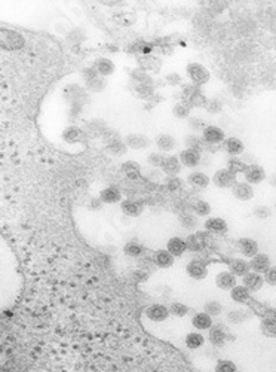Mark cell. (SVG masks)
<instances>
[{"label":"cell","mask_w":276,"mask_h":372,"mask_svg":"<svg viewBox=\"0 0 276 372\" xmlns=\"http://www.w3.org/2000/svg\"><path fill=\"white\" fill-rule=\"evenodd\" d=\"M186 75L190 79L192 85L202 86L207 84L211 78V73L205 66L199 64V63H189L186 67Z\"/></svg>","instance_id":"obj_1"},{"label":"cell","mask_w":276,"mask_h":372,"mask_svg":"<svg viewBox=\"0 0 276 372\" xmlns=\"http://www.w3.org/2000/svg\"><path fill=\"white\" fill-rule=\"evenodd\" d=\"M183 92H184L186 103H187L190 107H205V106H207L208 103L207 97L202 94V91L199 89V86H194V85L184 86Z\"/></svg>","instance_id":"obj_2"},{"label":"cell","mask_w":276,"mask_h":372,"mask_svg":"<svg viewBox=\"0 0 276 372\" xmlns=\"http://www.w3.org/2000/svg\"><path fill=\"white\" fill-rule=\"evenodd\" d=\"M211 182L217 188H221V189H227V188H233V186L238 183L236 180V176L233 173H230L227 169H221V170H217L214 173Z\"/></svg>","instance_id":"obj_3"},{"label":"cell","mask_w":276,"mask_h":372,"mask_svg":"<svg viewBox=\"0 0 276 372\" xmlns=\"http://www.w3.org/2000/svg\"><path fill=\"white\" fill-rule=\"evenodd\" d=\"M169 315H171L169 314V308L165 307L164 304H153V305L146 308V317L154 323L165 322Z\"/></svg>","instance_id":"obj_4"},{"label":"cell","mask_w":276,"mask_h":372,"mask_svg":"<svg viewBox=\"0 0 276 372\" xmlns=\"http://www.w3.org/2000/svg\"><path fill=\"white\" fill-rule=\"evenodd\" d=\"M186 271L193 280H204V278H207L208 275L207 264L204 261H201V259H192L187 264Z\"/></svg>","instance_id":"obj_5"},{"label":"cell","mask_w":276,"mask_h":372,"mask_svg":"<svg viewBox=\"0 0 276 372\" xmlns=\"http://www.w3.org/2000/svg\"><path fill=\"white\" fill-rule=\"evenodd\" d=\"M180 162L183 164V167H187V169H194L201 164V159H202V155L201 152L198 151H193V149H183L181 152L179 154Z\"/></svg>","instance_id":"obj_6"},{"label":"cell","mask_w":276,"mask_h":372,"mask_svg":"<svg viewBox=\"0 0 276 372\" xmlns=\"http://www.w3.org/2000/svg\"><path fill=\"white\" fill-rule=\"evenodd\" d=\"M244 176H245L247 183H249V185H259L266 179V172H264V169H263L262 165H259V164H248Z\"/></svg>","instance_id":"obj_7"},{"label":"cell","mask_w":276,"mask_h":372,"mask_svg":"<svg viewBox=\"0 0 276 372\" xmlns=\"http://www.w3.org/2000/svg\"><path fill=\"white\" fill-rule=\"evenodd\" d=\"M204 228L207 229V232L214 234V235H224L229 232V225L224 219L221 217H209L205 220Z\"/></svg>","instance_id":"obj_8"},{"label":"cell","mask_w":276,"mask_h":372,"mask_svg":"<svg viewBox=\"0 0 276 372\" xmlns=\"http://www.w3.org/2000/svg\"><path fill=\"white\" fill-rule=\"evenodd\" d=\"M124 142L129 149H135V151L147 149L152 144V140L143 134H126Z\"/></svg>","instance_id":"obj_9"},{"label":"cell","mask_w":276,"mask_h":372,"mask_svg":"<svg viewBox=\"0 0 276 372\" xmlns=\"http://www.w3.org/2000/svg\"><path fill=\"white\" fill-rule=\"evenodd\" d=\"M202 139L207 144H219L226 140L224 131L215 125H208L207 128L202 131Z\"/></svg>","instance_id":"obj_10"},{"label":"cell","mask_w":276,"mask_h":372,"mask_svg":"<svg viewBox=\"0 0 276 372\" xmlns=\"http://www.w3.org/2000/svg\"><path fill=\"white\" fill-rule=\"evenodd\" d=\"M270 267H272V262H270V258L266 253H257L254 258L249 259L251 271L257 272V274H264Z\"/></svg>","instance_id":"obj_11"},{"label":"cell","mask_w":276,"mask_h":372,"mask_svg":"<svg viewBox=\"0 0 276 372\" xmlns=\"http://www.w3.org/2000/svg\"><path fill=\"white\" fill-rule=\"evenodd\" d=\"M238 249H239V252L245 256V258H254L257 253H259V250H260V247H259V243L254 240V238H249V237H244V238H241L239 241H238Z\"/></svg>","instance_id":"obj_12"},{"label":"cell","mask_w":276,"mask_h":372,"mask_svg":"<svg viewBox=\"0 0 276 372\" xmlns=\"http://www.w3.org/2000/svg\"><path fill=\"white\" fill-rule=\"evenodd\" d=\"M242 285L247 287L249 292H259L264 286V278L262 274L249 271L242 277Z\"/></svg>","instance_id":"obj_13"},{"label":"cell","mask_w":276,"mask_h":372,"mask_svg":"<svg viewBox=\"0 0 276 372\" xmlns=\"http://www.w3.org/2000/svg\"><path fill=\"white\" fill-rule=\"evenodd\" d=\"M166 250L174 256V258H180L187 252V246H186V240H183L181 237H171L166 243Z\"/></svg>","instance_id":"obj_14"},{"label":"cell","mask_w":276,"mask_h":372,"mask_svg":"<svg viewBox=\"0 0 276 372\" xmlns=\"http://www.w3.org/2000/svg\"><path fill=\"white\" fill-rule=\"evenodd\" d=\"M232 194H233L235 198L241 201H249L254 198V189L247 182H238L232 188Z\"/></svg>","instance_id":"obj_15"},{"label":"cell","mask_w":276,"mask_h":372,"mask_svg":"<svg viewBox=\"0 0 276 372\" xmlns=\"http://www.w3.org/2000/svg\"><path fill=\"white\" fill-rule=\"evenodd\" d=\"M121 209H122V212H124L126 216H129V217H138V216L143 213L144 206H143L141 201L128 198V200H124L121 202Z\"/></svg>","instance_id":"obj_16"},{"label":"cell","mask_w":276,"mask_h":372,"mask_svg":"<svg viewBox=\"0 0 276 372\" xmlns=\"http://www.w3.org/2000/svg\"><path fill=\"white\" fill-rule=\"evenodd\" d=\"M98 198L103 201V204H116L122 201V192L114 186H107L100 192Z\"/></svg>","instance_id":"obj_17"},{"label":"cell","mask_w":276,"mask_h":372,"mask_svg":"<svg viewBox=\"0 0 276 372\" xmlns=\"http://www.w3.org/2000/svg\"><path fill=\"white\" fill-rule=\"evenodd\" d=\"M215 285L221 290H232L236 286V275L230 271H221L215 275Z\"/></svg>","instance_id":"obj_18"},{"label":"cell","mask_w":276,"mask_h":372,"mask_svg":"<svg viewBox=\"0 0 276 372\" xmlns=\"http://www.w3.org/2000/svg\"><path fill=\"white\" fill-rule=\"evenodd\" d=\"M186 246H187V250L189 252H202L207 246V240L204 238V234L201 232H196V234H190L187 238H186Z\"/></svg>","instance_id":"obj_19"},{"label":"cell","mask_w":276,"mask_h":372,"mask_svg":"<svg viewBox=\"0 0 276 372\" xmlns=\"http://www.w3.org/2000/svg\"><path fill=\"white\" fill-rule=\"evenodd\" d=\"M92 67H94V69L97 70L98 75L103 76V78H107V76L113 75L114 69H116V67H114V63L106 57L97 58V60L94 61V66H92Z\"/></svg>","instance_id":"obj_20"},{"label":"cell","mask_w":276,"mask_h":372,"mask_svg":"<svg viewBox=\"0 0 276 372\" xmlns=\"http://www.w3.org/2000/svg\"><path fill=\"white\" fill-rule=\"evenodd\" d=\"M208 340L214 347H223L226 344L227 335L220 325H212V328L208 330Z\"/></svg>","instance_id":"obj_21"},{"label":"cell","mask_w":276,"mask_h":372,"mask_svg":"<svg viewBox=\"0 0 276 372\" xmlns=\"http://www.w3.org/2000/svg\"><path fill=\"white\" fill-rule=\"evenodd\" d=\"M161 170L165 173V176H177L183 170V164L180 162L179 157L169 155V157H166L165 162H164Z\"/></svg>","instance_id":"obj_22"},{"label":"cell","mask_w":276,"mask_h":372,"mask_svg":"<svg viewBox=\"0 0 276 372\" xmlns=\"http://www.w3.org/2000/svg\"><path fill=\"white\" fill-rule=\"evenodd\" d=\"M174 259L175 258L166 249H161V250L154 252V255H153L154 265L159 268H171L174 265Z\"/></svg>","instance_id":"obj_23"},{"label":"cell","mask_w":276,"mask_h":372,"mask_svg":"<svg viewBox=\"0 0 276 372\" xmlns=\"http://www.w3.org/2000/svg\"><path fill=\"white\" fill-rule=\"evenodd\" d=\"M154 144L159 149V152H171L172 149H175L177 140L171 134H159L154 139Z\"/></svg>","instance_id":"obj_24"},{"label":"cell","mask_w":276,"mask_h":372,"mask_svg":"<svg viewBox=\"0 0 276 372\" xmlns=\"http://www.w3.org/2000/svg\"><path fill=\"white\" fill-rule=\"evenodd\" d=\"M223 149L229 154V155H232V157H236V155H241V154H244V143L239 140V139H236V137H227L224 142H223Z\"/></svg>","instance_id":"obj_25"},{"label":"cell","mask_w":276,"mask_h":372,"mask_svg":"<svg viewBox=\"0 0 276 372\" xmlns=\"http://www.w3.org/2000/svg\"><path fill=\"white\" fill-rule=\"evenodd\" d=\"M229 271L232 272V274H235L236 277H244L247 272L251 271L249 262H247V261H244V259L241 258L232 259V261L229 262Z\"/></svg>","instance_id":"obj_26"},{"label":"cell","mask_w":276,"mask_h":372,"mask_svg":"<svg viewBox=\"0 0 276 372\" xmlns=\"http://www.w3.org/2000/svg\"><path fill=\"white\" fill-rule=\"evenodd\" d=\"M192 325L194 326V329L198 330H209L212 328V317L208 315L207 313H196L192 319Z\"/></svg>","instance_id":"obj_27"},{"label":"cell","mask_w":276,"mask_h":372,"mask_svg":"<svg viewBox=\"0 0 276 372\" xmlns=\"http://www.w3.org/2000/svg\"><path fill=\"white\" fill-rule=\"evenodd\" d=\"M187 183L194 188H199V189H204L211 183V179L208 177L205 173L202 172H193L187 176Z\"/></svg>","instance_id":"obj_28"},{"label":"cell","mask_w":276,"mask_h":372,"mask_svg":"<svg viewBox=\"0 0 276 372\" xmlns=\"http://www.w3.org/2000/svg\"><path fill=\"white\" fill-rule=\"evenodd\" d=\"M122 170H124L125 176L131 180H138L143 176V169L141 165L135 162V161H126L122 164Z\"/></svg>","instance_id":"obj_29"},{"label":"cell","mask_w":276,"mask_h":372,"mask_svg":"<svg viewBox=\"0 0 276 372\" xmlns=\"http://www.w3.org/2000/svg\"><path fill=\"white\" fill-rule=\"evenodd\" d=\"M184 344L189 350H198L205 344V337L201 332H190L186 335Z\"/></svg>","instance_id":"obj_30"},{"label":"cell","mask_w":276,"mask_h":372,"mask_svg":"<svg viewBox=\"0 0 276 372\" xmlns=\"http://www.w3.org/2000/svg\"><path fill=\"white\" fill-rule=\"evenodd\" d=\"M230 296L232 300L238 302V304H247L251 298V292L244 285H236L232 290H230Z\"/></svg>","instance_id":"obj_31"},{"label":"cell","mask_w":276,"mask_h":372,"mask_svg":"<svg viewBox=\"0 0 276 372\" xmlns=\"http://www.w3.org/2000/svg\"><path fill=\"white\" fill-rule=\"evenodd\" d=\"M184 143L187 146V149H193V151H198V152H202V151L207 149L205 140L202 139V136H198V134H189L184 139Z\"/></svg>","instance_id":"obj_32"},{"label":"cell","mask_w":276,"mask_h":372,"mask_svg":"<svg viewBox=\"0 0 276 372\" xmlns=\"http://www.w3.org/2000/svg\"><path fill=\"white\" fill-rule=\"evenodd\" d=\"M63 137H64V140H66L67 143L76 144L81 143L83 139H85V133H83L79 127H69V128L64 131Z\"/></svg>","instance_id":"obj_33"},{"label":"cell","mask_w":276,"mask_h":372,"mask_svg":"<svg viewBox=\"0 0 276 372\" xmlns=\"http://www.w3.org/2000/svg\"><path fill=\"white\" fill-rule=\"evenodd\" d=\"M126 151H128V146L125 144V142L122 139L106 144V152L110 154V155H113V157H122V155L126 154Z\"/></svg>","instance_id":"obj_34"},{"label":"cell","mask_w":276,"mask_h":372,"mask_svg":"<svg viewBox=\"0 0 276 372\" xmlns=\"http://www.w3.org/2000/svg\"><path fill=\"white\" fill-rule=\"evenodd\" d=\"M247 167H248V164L245 162V161H242L241 158H229L227 159V170L230 173H233V174H241V173H245L247 170Z\"/></svg>","instance_id":"obj_35"},{"label":"cell","mask_w":276,"mask_h":372,"mask_svg":"<svg viewBox=\"0 0 276 372\" xmlns=\"http://www.w3.org/2000/svg\"><path fill=\"white\" fill-rule=\"evenodd\" d=\"M124 253L129 258H140L144 253V247L137 241H128L124 246Z\"/></svg>","instance_id":"obj_36"},{"label":"cell","mask_w":276,"mask_h":372,"mask_svg":"<svg viewBox=\"0 0 276 372\" xmlns=\"http://www.w3.org/2000/svg\"><path fill=\"white\" fill-rule=\"evenodd\" d=\"M260 330L264 337L269 338H276V320L273 317L269 319H263L262 325H260Z\"/></svg>","instance_id":"obj_37"},{"label":"cell","mask_w":276,"mask_h":372,"mask_svg":"<svg viewBox=\"0 0 276 372\" xmlns=\"http://www.w3.org/2000/svg\"><path fill=\"white\" fill-rule=\"evenodd\" d=\"M192 212L198 217H205V216H209V213H211V206L207 201L198 200L192 204Z\"/></svg>","instance_id":"obj_38"},{"label":"cell","mask_w":276,"mask_h":372,"mask_svg":"<svg viewBox=\"0 0 276 372\" xmlns=\"http://www.w3.org/2000/svg\"><path fill=\"white\" fill-rule=\"evenodd\" d=\"M180 225L186 229H196L199 225V219L196 217V215L192 213H183L179 216Z\"/></svg>","instance_id":"obj_39"},{"label":"cell","mask_w":276,"mask_h":372,"mask_svg":"<svg viewBox=\"0 0 276 372\" xmlns=\"http://www.w3.org/2000/svg\"><path fill=\"white\" fill-rule=\"evenodd\" d=\"M190 110H192V107H190L186 101H180V103H177V104L174 106L172 114H174L175 118H179V119H187V118L190 116Z\"/></svg>","instance_id":"obj_40"},{"label":"cell","mask_w":276,"mask_h":372,"mask_svg":"<svg viewBox=\"0 0 276 372\" xmlns=\"http://www.w3.org/2000/svg\"><path fill=\"white\" fill-rule=\"evenodd\" d=\"M168 308H169V314L174 317H186L190 311V308L183 302H172Z\"/></svg>","instance_id":"obj_41"},{"label":"cell","mask_w":276,"mask_h":372,"mask_svg":"<svg viewBox=\"0 0 276 372\" xmlns=\"http://www.w3.org/2000/svg\"><path fill=\"white\" fill-rule=\"evenodd\" d=\"M204 313H207L211 317L220 315L223 313V305L219 301H208L204 304Z\"/></svg>","instance_id":"obj_42"},{"label":"cell","mask_w":276,"mask_h":372,"mask_svg":"<svg viewBox=\"0 0 276 372\" xmlns=\"http://www.w3.org/2000/svg\"><path fill=\"white\" fill-rule=\"evenodd\" d=\"M166 157L164 155V152H152V154H149V157H147V162L152 165L153 169H162V165H164V162H165Z\"/></svg>","instance_id":"obj_43"},{"label":"cell","mask_w":276,"mask_h":372,"mask_svg":"<svg viewBox=\"0 0 276 372\" xmlns=\"http://www.w3.org/2000/svg\"><path fill=\"white\" fill-rule=\"evenodd\" d=\"M104 86H106V79H104L103 76H97V78H94V79H91V81L86 82V88H88L89 91H94V92L103 91Z\"/></svg>","instance_id":"obj_44"},{"label":"cell","mask_w":276,"mask_h":372,"mask_svg":"<svg viewBox=\"0 0 276 372\" xmlns=\"http://www.w3.org/2000/svg\"><path fill=\"white\" fill-rule=\"evenodd\" d=\"M227 319H229V320H230L232 323H235V325H239V323H242V322L248 320L249 314H248V311H242V310H235V311H232V313H229V314H227Z\"/></svg>","instance_id":"obj_45"},{"label":"cell","mask_w":276,"mask_h":372,"mask_svg":"<svg viewBox=\"0 0 276 372\" xmlns=\"http://www.w3.org/2000/svg\"><path fill=\"white\" fill-rule=\"evenodd\" d=\"M215 372H238V366L232 360H219L215 365Z\"/></svg>","instance_id":"obj_46"},{"label":"cell","mask_w":276,"mask_h":372,"mask_svg":"<svg viewBox=\"0 0 276 372\" xmlns=\"http://www.w3.org/2000/svg\"><path fill=\"white\" fill-rule=\"evenodd\" d=\"M164 182H165V186L171 191V192L179 191L180 188H181V185H183V180L179 179L177 176H166V179Z\"/></svg>","instance_id":"obj_47"},{"label":"cell","mask_w":276,"mask_h":372,"mask_svg":"<svg viewBox=\"0 0 276 372\" xmlns=\"http://www.w3.org/2000/svg\"><path fill=\"white\" fill-rule=\"evenodd\" d=\"M189 127L193 129L194 133H199V131L202 133L204 129L207 128L204 119H201V118H189Z\"/></svg>","instance_id":"obj_48"},{"label":"cell","mask_w":276,"mask_h":372,"mask_svg":"<svg viewBox=\"0 0 276 372\" xmlns=\"http://www.w3.org/2000/svg\"><path fill=\"white\" fill-rule=\"evenodd\" d=\"M263 278H264V283H267L270 286H276V267H270L263 274Z\"/></svg>","instance_id":"obj_49"},{"label":"cell","mask_w":276,"mask_h":372,"mask_svg":"<svg viewBox=\"0 0 276 372\" xmlns=\"http://www.w3.org/2000/svg\"><path fill=\"white\" fill-rule=\"evenodd\" d=\"M164 174L165 173L162 172V170H157V169H150L149 173H146V177H147V180H150V182H159V180H162V177H164Z\"/></svg>","instance_id":"obj_50"},{"label":"cell","mask_w":276,"mask_h":372,"mask_svg":"<svg viewBox=\"0 0 276 372\" xmlns=\"http://www.w3.org/2000/svg\"><path fill=\"white\" fill-rule=\"evenodd\" d=\"M207 110L209 112V114H217V112H220V103L219 101H215V100H208L207 103Z\"/></svg>","instance_id":"obj_51"},{"label":"cell","mask_w":276,"mask_h":372,"mask_svg":"<svg viewBox=\"0 0 276 372\" xmlns=\"http://www.w3.org/2000/svg\"><path fill=\"white\" fill-rule=\"evenodd\" d=\"M254 215L257 216L259 219H266V217H269L270 216V210L267 209V207H259V209H255L254 210Z\"/></svg>","instance_id":"obj_52"},{"label":"cell","mask_w":276,"mask_h":372,"mask_svg":"<svg viewBox=\"0 0 276 372\" xmlns=\"http://www.w3.org/2000/svg\"><path fill=\"white\" fill-rule=\"evenodd\" d=\"M83 78H85V81L88 82V81H91V79H94V78H97V76H100L97 73V70L94 69V67H91V69H85L83 70Z\"/></svg>","instance_id":"obj_53"},{"label":"cell","mask_w":276,"mask_h":372,"mask_svg":"<svg viewBox=\"0 0 276 372\" xmlns=\"http://www.w3.org/2000/svg\"><path fill=\"white\" fill-rule=\"evenodd\" d=\"M166 81H168L171 85H179L180 82H181V78H180V75H177V73H169V75H166Z\"/></svg>","instance_id":"obj_54"},{"label":"cell","mask_w":276,"mask_h":372,"mask_svg":"<svg viewBox=\"0 0 276 372\" xmlns=\"http://www.w3.org/2000/svg\"><path fill=\"white\" fill-rule=\"evenodd\" d=\"M101 207H103V201L100 200V198H94V200L91 201V204H89L91 210H101Z\"/></svg>","instance_id":"obj_55"},{"label":"cell","mask_w":276,"mask_h":372,"mask_svg":"<svg viewBox=\"0 0 276 372\" xmlns=\"http://www.w3.org/2000/svg\"><path fill=\"white\" fill-rule=\"evenodd\" d=\"M269 183H270V185L276 186V173H275V174H272V176H270V179H269Z\"/></svg>","instance_id":"obj_56"},{"label":"cell","mask_w":276,"mask_h":372,"mask_svg":"<svg viewBox=\"0 0 276 372\" xmlns=\"http://www.w3.org/2000/svg\"><path fill=\"white\" fill-rule=\"evenodd\" d=\"M273 319H275V320H276V308H275V310H273Z\"/></svg>","instance_id":"obj_57"},{"label":"cell","mask_w":276,"mask_h":372,"mask_svg":"<svg viewBox=\"0 0 276 372\" xmlns=\"http://www.w3.org/2000/svg\"><path fill=\"white\" fill-rule=\"evenodd\" d=\"M275 209H276V201H275Z\"/></svg>","instance_id":"obj_58"}]
</instances>
